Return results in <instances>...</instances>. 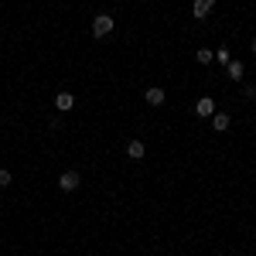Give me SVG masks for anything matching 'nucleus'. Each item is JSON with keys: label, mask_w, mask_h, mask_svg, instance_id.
<instances>
[{"label": "nucleus", "mask_w": 256, "mask_h": 256, "mask_svg": "<svg viewBox=\"0 0 256 256\" xmlns=\"http://www.w3.org/2000/svg\"><path fill=\"white\" fill-rule=\"evenodd\" d=\"M7 184H10V171H7V168H0V188H7Z\"/></svg>", "instance_id": "nucleus-12"}, {"label": "nucleus", "mask_w": 256, "mask_h": 256, "mask_svg": "<svg viewBox=\"0 0 256 256\" xmlns=\"http://www.w3.org/2000/svg\"><path fill=\"white\" fill-rule=\"evenodd\" d=\"M242 96H246V99H256V86H242Z\"/></svg>", "instance_id": "nucleus-13"}, {"label": "nucleus", "mask_w": 256, "mask_h": 256, "mask_svg": "<svg viewBox=\"0 0 256 256\" xmlns=\"http://www.w3.org/2000/svg\"><path fill=\"white\" fill-rule=\"evenodd\" d=\"M250 48H253V55H256V38H253V44H250Z\"/></svg>", "instance_id": "nucleus-14"}, {"label": "nucleus", "mask_w": 256, "mask_h": 256, "mask_svg": "<svg viewBox=\"0 0 256 256\" xmlns=\"http://www.w3.org/2000/svg\"><path fill=\"white\" fill-rule=\"evenodd\" d=\"M229 126H232V116H229V113H212V130H218V134H226V130H229Z\"/></svg>", "instance_id": "nucleus-4"}, {"label": "nucleus", "mask_w": 256, "mask_h": 256, "mask_svg": "<svg viewBox=\"0 0 256 256\" xmlns=\"http://www.w3.org/2000/svg\"><path fill=\"white\" fill-rule=\"evenodd\" d=\"M113 28H116V20L110 18V14H96V18H92V34H96V38L113 34Z\"/></svg>", "instance_id": "nucleus-1"}, {"label": "nucleus", "mask_w": 256, "mask_h": 256, "mask_svg": "<svg viewBox=\"0 0 256 256\" xmlns=\"http://www.w3.org/2000/svg\"><path fill=\"white\" fill-rule=\"evenodd\" d=\"M212 113H216V99H212V96H202L195 102V116L205 120V116H212Z\"/></svg>", "instance_id": "nucleus-2"}, {"label": "nucleus", "mask_w": 256, "mask_h": 256, "mask_svg": "<svg viewBox=\"0 0 256 256\" xmlns=\"http://www.w3.org/2000/svg\"><path fill=\"white\" fill-rule=\"evenodd\" d=\"M144 99H147V106H164V89H160V86H150V89L144 92Z\"/></svg>", "instance_id": "nucleus-6"}, {"label": "nucleus", "mask_w": 256, "mask_h": 256, "mask_svg": "<svg viewBox=\"0 0 256 256\" xmlns=\"http://www.w3.org/2000/svg\"><path fill=\"white\" fill-rule=\"evenodd\" d=\"M216 58H218V65H229V62H232V55H229V48H218Z\"/></svg>", "instance_id": "nucleus-11"}, {"label": "nucleus", "mask_w": 256, "mask_h": 256, "mask_svg": "<svg viewBox=\"0 0 256 256\" xmlns=\"http://www.w3.org/2000/svg\"><path fill=\"white\" fill-rule=\"evenodd\" d=\"M79 181H82L79 171H65V174L58 178V188H62V192H76V188H79Z\"/></svg>", "instance_id": "nucleus-3"}, {"label": "nucleus", "mask_w": 256, "mask_h": 256, "mask_svg": "<svg viewBox=\"0 0 256 256\" xmlns=\"http://www.w3.org/2000/svg\"><path fill=\"white\" fill-rule=\"evenodd\" d=\"M72 106H76V96H72V92H58V96H55V110H58V113H68Z\"/></svg>", "instance_id": "nucleus-7"}, {"label": "nucleus", "mask_w": 256, "mask_h": 256, "mask_svg": "<svg viewBox=\"0 0 256 256\" xmlns=\"http://www.w3.org/2000/svg\"><path fill=\"white\" fill-rule=\"evenodd\" d=\"M226 72H229V79H232V82H242V79H246V76H242L246 68H242V62H236V58L226 65Z\"/></svg>", "instance_id": "nucleus-9"}, {"label": "nucleus", "mask_w": 256, "mask_h": 256, "mask_svg": "<svg viewBox=\"0 0 256 256\" xmlns=\"http://www.w3.org/2000/svg\"><path fill=\"white\" fill-rule=\"evenodd\" d=\"M212 58H216V52H212V48H198V52H195V62H198V65H208Z\"/></svg>", "instance_id": "nucleus-10"}, {"label": "nucleus", "mask_w": 256, "mask_h": 256, "mask_svg": "<svg viewBox=\"0 0 256 256\" xmlns=\"http://www.w3.org/2000/svg\"><path fill=\"white\" fill-rule=\"evenodd\" d=\"M144 154H147V147H144L140 140H130V144H126V158H134V160H144Z\"/></svg>", "instance_id": "nucleus-8"}, {"label": "nucleus", "mask_w": 256, "mask_h": 256, "mask_svg": "<svg viewBox=\"0 0 256 256\" xmlns=\"http://www.w3.org/2000/svg\"><path fill=\"white\" fill-rule=\"evenodd\" d=\"M212 7H216V0H195V4H192V18H208V10H212Z\"/></svg>", "instance_id": "nucleus-5"}]
</instances>
